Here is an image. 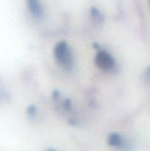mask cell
Segmentation results:
<instances>
[{
	"label": "cell",
	"mask_w": 150,
	"mask_h": 151,
	"mask_svg": "<svg viewBox=\"0 0 150 151\" xmlns=\"http://www.w3.org/2000/svg\"><path fill=\"white\" fill-rule=\"evenodd\" d=\"M55 57L58 63L63 66H70L72 64V55L69 50V47L66 42H61L57 44L55 50Z\"/></svg>",
	"instance_id": "6da1fadb"
},
{
	"label": "cell",
	"mask_w": 150,
	"mask_h": 151,
	"mask_svg": "<svg viewBox=\"0 0 150 151\" xmlns=\"http://www.w3.org/2000/svg\"><path fill=\"white\" fill-rule=\"evenodd\" d=\"M95 62L96 65L103 70H110L114 65L113 58L111 57V55H109L105 51H101L97 54Z\"/></svg>",
	"instance_id": "7a4b0ae2"
},
{
	"label": "cell",
	"mask_w": 150,
	"mask_h": 151,
	"mask_svg": "<svg viewBox=\"0 0 150 151\" xmlns=\"http://www.w3.org/2000/svg\"><path fill=\"white\" fill-rule=\"evenodd\" d=\"M29 11L35 16L39 17L42 14V8L39 0H27Z\"/></svg>",
	"instance_id": "3957f363"
},
{
	"label": "cell",
	"mask_w": 150,
	"mask_h": 151,
	"mask_svg": "<svg viewBox=\"0 0 150 151\" xmlns=\"http://www.w3.org/2000/svg\"><path fill=\"white\" fill-rule=\"evenodd\" d=\"M109 142L111 144V145H118L119 142H120V138L118 135H116V134H113L110 137L109 139Z\"/></svg>",
	"instance_id": "277c9868"
},
{
	"label": "cell",
	"mask_w": 150,
	"mask_h": 151,
	"mask_svg": "<svg viewBox=\"0 0 150 151\" xmlns=\"http://www.w3.org/2000/svg\"><path fill=\"white\" fill-rule=\"evenodd\" d=\"M48 151H54V150H48Z\"/></svg>",
	"instance_id": "5b68a950"
}]
</instances>
